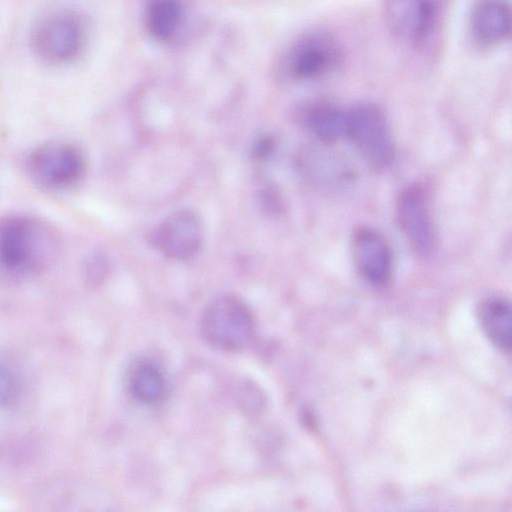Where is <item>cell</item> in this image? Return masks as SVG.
I'll use <instances>...</instances> for the list:
<instances>
[{
  "label": "cell",
  "instance_id": "obj_6",
  "mask_svg": "<svg viewBox=\"0 0 512 512\" xmlns=\"http://www.w3.org/2000/svg\"><path fill=\"white\" fill-rule=\"evenodd\" d=\"M83 40L84 31L78 17L71 12H56L35 27L31 48L41 62L62 66L78 57Z\"/></svg>",
  "mask_w": 512,
  "mask_h": 512
},
{
  "label": "cell",
  "instance_id": "obj_10",
  "mask_svg": "<svg viewBox=\"0 0 512 512\" xmlns=\"http://www.w3.org/2000/svg\"><path fill=\"white\" fill-rule=\"evenodd\" d=\"M353 264L359 275L370 285L382 287L392 276L391 248L377 230L370 227L357 229L351 240Z\"/></svg>",
  "mask_w": 512,
  "mask_h": 512
},
{
  "label": "cell",
  "instance_id": "obj_1",
  "mask_svg": "<svg viewBox=\"0 0 512 512\" xmlns=\"http://www.w3.org/2000/svg\"><path fill=\"white\" fill-rule=\"evenodd\" d=\"M59 241L44 221L26 214L0 220V272L22 279L44 271L54 261Z\"/></svg>",
  "mask_w": 512,
  "mask_h": 512
},
{
  "label": "cell",
  "instance_id": "obj_13",
  "mask_svg": "<svg viewBox=\"0 0 512 512\" xmlns=\"http://www.w3.org/2000/svg\"><path fill=\"white\" fill-rule=\"evenodd\" d=\"M480 324L490 341L501 351L511 349V307L503 297L490 296L478 308Z\"/></svg>",
  "mask_w": 512,
  "mask_h": 512
},
{
  "label": "cell",
  "instance_id": "obj_9",
  "mask_svg": "<svg viewBox=\"0 0 512 512\" xmlns=\"http://www.w3.org/2000/svg\"><path fill=\"white\" fill-rule=\"evenodd\" d=\"M204 237L203 223L193 211L185 209L167 217L156 229L153 239L167 258L186 260L200 249Z\"/></svg>",
  "mask_w": 512,
  "mask_h": 512
},
{
  "label": "cell",
  "instance_id": "obj_8",
  "mask_svg": "<svg viewBox=\"0 0 512 512\" xmlns=\"http://www.w3.org/2000/svg\"><path fill=\"white\" fill-rule=\"evenodd\" d=\"M398 225L412 249L428 256L435 246V234L425 192L419 185L403 188L395 203Z\"/></svg>",
  "mask_w": 512,
  "mask_h": 512
},
{
  "label": "cell",
  "instance_id": "obj_15",
  "mask_svg": "<svg viewBox=\"0 0 512 512\" xmlns=\"http://www.w3.org/2000/svg\"><path fill=\"white\" fill-rule=\"evenodd\" d=\"M307 123L322 141L333 142L346 135V111L334 105L320 103L307 112Z\"/></svg>",
  "mask_w": 512,
  "mask_h": 512
},
{
  "label": "cell",
  "instance_id": "obj_16",
  "mask_svg": "<svg viewBox=\"0 0 512 512\" xmlns=\"http://www.w3.org/2000/svg\"><path fill=\"white\" fill-rule=\"evenodd\" d=\"M21 393V382L13 367L0 363V406L12 407Z\"/></svg>",
  "mask_w": 512,
  "mask_h": 512
},
{
  "label": "cell",
  "instance_id": "obj_17",
  "mask_svg": "<svg viewBox=\"0 0 512 512\" xmlns=\"http://www.w3.org/2000/svg\"><path fill=\"white\" fill-rule=\"evenodd\" d=\"M83 276L87 283L96 285L103 281L108 271V260L99 251L89 253L82 263Z\"/></svg>",
  "mask_w": 512,
  "mask_h": 512
},
{
  "label": "cell",
  "instance_id": "obj_2",
  "mask_svg": "<svg viewBox=\"0 0 512 512\" xmlns=\"http://www.w3.org/2000/svg\"><path fill=\"white\" fill-rule=\"evenodd\" d=\"M26 169L35 184L49 191H65L76 186L86 172L83 151L68 141H49L33 148Z\"/></svg>",
  "mask_w": 512,
  "mask_h": 512
},
{
  "label": "cell",
  "instance_id": "obj_7",
  "mask_svg": "<svg viewBox=\"0 0 512 512\" xmlns=\"http://www.w3.org/2000/svg\"><path fill=\"white\" fill-rule=\"evenodd\" d=\"M382 9L388 30L406 45L422 44L436 24L437 0H383Z\"/></svg>",
  "mask_w": 512,
  "mask_h": 512
},
{
  "label": "cell",
  "instance_id": "obj_4",
  "mask_svg": "<svg viewBox=\"0 0 512 512\" xmlns=\"http://www.w3.org/2000/svg\"><path fill=\"white\" fill-rule=\"evenodd\" d=\"M346 136L372 168L391 165L394 144L385 114L376 104L363 102L346 111Z\"/></svg>",
  "mask_w": 512,
  "mask_h": 512
},
{
  "label": "cell",
  "instance_id": "obj_3",
  "mask_svg": "<svg viewBox=\"0 0 512 512\" xmlns=\"http://www.w3.org/2000/svg\"><path fill=\"white\" fill-rule=\"evenodd\" d=\"M201 331L213 347L238 351L252 341L255 320L244 301L233 295H222L206 306L201 318Z\"/></svg>",
  "mask_w": 512,
  "mask_h": 512
},
{
  "label": "cell",
  "instance_id": "obj_5",
  "mask_svg": "<svg viewBox=\"0 0 512 512\" xmlns=\"http://www.w3.org/2000/svg\"><path fill=\"white\" fill-rule=\"evenodd\" d=\"M342 60L339 41L327 31L315 30L290 46L284 58V71L293 80L312 81L334 72Z\"/></svg>",
  "mask_w": 512,
  "mask_h": 512
},
{
  "label": "cell",
  "instance_id": "obj_11",
  "mask_svg": "<svg viewBox=\"0 0 512 512\" xmlns=\"http://www.w3.org/2000/svg\"><path fill=\"white\" fill-rule=\"evenodd\" d=\"M509 0H475L469 15L473 38L482 46H497L511 34Z\"/></svg>",
  "mask_w": 512,
  "mask_h": 512
},
{
  "label": "cell",
  "instance_id": "obj_14",
  "mask_svg": "<svg viewBox=\"0 0 512 512\" xmlns=\"http://www.w3.org/2000/svg\"><path fill=\"white\" fill-rule=\"evenodd\" d=\"M184 19L181 0H148L144 22L149 35L156 41H171L179 32Z\"/></svg>",
  "mask_w": 512,
  "mask_h": 512
},
{
  "label": "cell",
  "instance_id": "obj_12",
  "mask_svg": "<svg viewBox=\"0 0 512 512\" xmlns=\"http://www.w3.org/2000/svg\"><path fill=\"white\" fill-rule=\"evenodd\" d=\"M127 385L137 401L149 406L161 403L167 393V382L162 369L149 359H141L132 364Z\"/></svg>",
  "mask_w": 512,
  "mask_h": 512
}]
</instances>
